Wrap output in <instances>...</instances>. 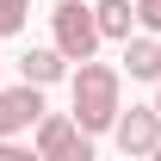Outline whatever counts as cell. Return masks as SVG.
<instances>
[{
	"mask_svg": "<svg viewBox=\"0 0 161 161\" xmlns=\"http://www.w3.org/2000/svg\"><path fill=\"white\" fill-rule=\"evenodd\" d=\"M136 6V25H142V37H161V0H130Z\"/></svg>",
	"mask_w": 161,
	"mask_h": 161,
	"instance_id": "30bf717a",
	"label": "cell"
},
{
	"mask_svg": "<svg viewBox=\"0 0 161 161\" xmlns=\"http://www.w3.org/2000/svg\"><path fill=\"white\" fill-rule=\"evenodd\" d=\"M149 161H161V149H155V155H149Z\"/></svg>",
	"mask_w": 161,
	"mask_h": 161,
	"instance_id": "5bb4252c",
	"label": "cell"
},
{
	"mask_svg": "<svg viewBox=\"0 0 161 161\" xmlns=\"http://www.w3.org/2000/svg\"><path fill=\"white\" fill-rule=\"evenodd\" d=\"M56 161H93V136H75V142H68Z\"/></svg>",
	"mask_w": 161,
	"mask_h": 161,
	"instance_id": "7c38bea8",
	"label": "cell"
},
{
	"mask_svg": "<svg viewBox=\"0 0 161 161\" xmlns=\"http://www.w3.org/2000/svg\"><path fill=\"white\" fill-rule=\"evenodd\" d=\"M87 6H93L99 37H130V25H136V6L130 0H87Z\"/></svg>",
	"mask_w": 161,
	"mask_h": 161,
	"instance_id": "52a82bcc",
	"label": "cell"
},
{
	"mask_svg": "<svg viewBox=\"0 0 161 161\" xmlns=\"http://www.w3.org/2000/svg\"><path fill=\"white\" fill-rule=\"evenodd\" d=\"M25 19H31V0H0V37L25 31Z\"/></svg>",
	"mask_w": 161,
	"mask_h": 161,
	"instance_id": "9c48e42d",
	"label": "cell"
},
{
	"mask_svg": "<svg viewBox=\"0 0 161 161\" xmlns=\"http://www.w3.org/2000/svg\"><path fill=\"white\" fill-rule=\"evenodd\" d=\"M75 136H80V130H75V118H68V112H43V118L31 124V149H37V161H56Z\"/></svg>",
	"mask_w": 161,
	"mask_h": 161,
	"instance_id": "5b68a950",
	"label": "cell"
},
{
	"mask_svg": "<svg viewBox=\"0 0 161 161\" xmlns=\"http://www.w3.org/2000/svg\"><path fill=\"white\" fill-rule=\"evenodd\" d=\"M112 136H118V149H124L130 161H149V155L161 149V118H155V105H130V112H118Z\"/></svg>",
	"mask_w": 161,
	"mask_h": 161,
	"instance_id": "3957f363",
	"label": "cell"
},
{
	"mask_svg": "<svg viewBox=\"0 0 161 161\" xmlns=\"http://www.w3.org/2000/svg\"><path fill=\"white\" fill-rule=\"evenodd\" d=\"M43 118V87H0V142L19 136V130H31V124Z\"/></svg>",
	"mask_w": 161,
	"mask_h": 161,
	"instance_id": "277c9868",
	"label": "cell"
},
{
	"mask_svg": "<svg viewBox=\"0 0 161 161\" xmlns=\"http://www.w3.org/2000/svg\"><path fill=\"white\" fill-rule=\"evenodd\" d=\"M130 80H161V37H124V68Z\"/></svg>",
	"mask_w": 161,
	"mask_h": 161,
	"instance_id": "8992f818",
	"label": "cell"
},
{
	"mask_svg": "<svg viewBox=\"0 0 161 161\" xmlns=\"http://www.w3.org/2000/svg\"><path fill=\"white\" fill-rule=\"evenodd\" d=\"M155 118H161V80H155Z\"/></svg>",
	"mask_w": 161,
	"mask_h": 161,
	"instance_id": "4fadbf2b",
	"label": "cell"
},
{
	"mask_svg": "<svg viewBox=\"0 0 161 161\" xmlns=\"http://www.w3.org/2000/svg\"><path fill=\"white\" fill-rule=\"evenodd\" d=\"M50 25H56V50L62 62H93V50H99V25H93V6L87 0H62L56 13H50Z\"/></svg>",
	"mask_w": 161,
	"mask_h": 161,
	"instance_id": "7a4b0ae2",
	"label": "cell"
},
{
	"mask_svg": "<svg viewBox=\"0 0 161 161\" xmlns=\"http://www.w3.org/2000/svg\"><path fill=\"white\" fill-rule=\"evenodd\" d=\"M0 161H37V149H31V142H13V136H6V142H0Z\"/></svg>",
	"mask_w": 161,
	"mask_h": 161,
	"instance_id": "8fae6325",
	"label": "cell"
},
{
	"mask_svg": "<svg viewBox=\"0 0 161 161\" xmlns=\"http://www.w3.org/2000/svg\"><path fill=\"white\" fill-rule=\"evenodd\" d=\"M62 68H68V62H62L56 50H25L19 56V80L25 87H50V80H62Z\"/></svg>",
	"mask_w": 161,
	"mask_h": 161,
	"instance_id": "ba28073f",
	"label": "cell"
},
{
	"mask_svg": "<svg viewBox=\"0 0 161 161\" xmlns=\"http://www.w3.org/2000/svg\"><path fill=\"white\" fill-rule=\"evenodd\" d=\"M124 75L112 68V62H80L75 68V105H68V118H75L80 136H99V130H112L124 112Z\"/></svg>",
	"mask_w": 161,
	"mask_h": 161,
	"instance_id": "6da1fadb",
	"label": "cell"
}]
</instances>
